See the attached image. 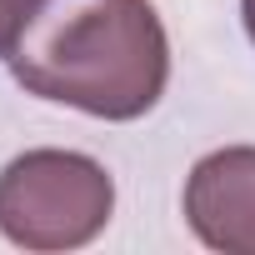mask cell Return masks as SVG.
Wrapping results in <instances>:
<instances>
[{"label":"cell","mask_w":255,"mask_h":255,"mask_svg":"<svg viewBox=\"0 0 255 255\" xmlns=\"http://www.w3.org/2000/svg\"><path fill=\"white\" fill-rule=\"evenodd\" d=\"M5 65L35 100L140 120L165 95L170 40L150 0H35Z\"/></svg>","instance_id":"obj_1"},{"label":"cell","mask_w":255,"mask_h":255,"mask_svg":"<svg viewBox=\"0 0 255 255\" xmlns=\"http://www.w3.org/2000/svg\"><path fill=\"white\" fill-rule=\"evenodd\" d=\"M115 210V180L80 150H25L0 170V235L20 250L90 245Z\"/></svg>","instance_id":"obj_2"},{"label":"cell","mask_w":255,"mask_h":255,"mask_svg":"<svg viewBox=\"0 0 255 255\" xmlns=\"http://www.w3.org/2000/svg\"><path fill=\"white\" fill-rule=\"evenodd\" d=\"M190 230L225 255H255V145H225L185 175Z\"/></svg>","instance_id":"obj_3"},{"label":"cell","mask_w":255,"mask_h":255,"mask_svg":"<svg viewBox=\"0 0 255 255\" xmlns=\"http://www.w3.org/2000/svg\"><path fill=\"white\" fill-rule=\"evenodd\" d=\"M30 5H35V0H0V55L10 50V40H15V30L25 25Z\"/></svg>","instance_id":"obj_4"},{"label":"cell","mask_w":255,"mask_h":255,"mask_svg":"<svg viewBox=\"0 0 255 255\" xmlns=\"http://www.w3.org/2000/svg\"><path fill=\"white\" fill-rule=\"evenodd\" d=\"M240 15H245V35H250V45H255V0H240Z\"/></svg>","instance_id":"obj_5"}]
</instances>
